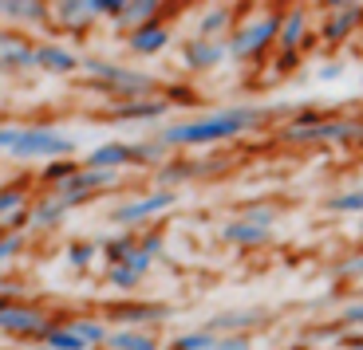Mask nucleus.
I'll list each match as a JSON object with an SVG mask.
<instances>
[{"instance_id": "obj_33", "label": "nucleus", "mask_w": 363, "mask_h": 350, "mask_svg": "<svg viewBox=\"0 0 363 350\" xmlns=\"http://www.w3.org/2000/svg\"><path fill=\"white\" fill-rule=\"evenodd\" d=\"M12 248H16L12 240H9V244H0V260H9V256H12Z\"/></svg>"}, {"instance_id": "obj_13", "label": "nucleus", "mask_w": 363, "mask_h": 350, "mask_svg": "<svg viewBox=\"0 0 363 350\" xmlns=\"http://www.w3.org/2000/svg\"><path fill=\"white\" fill-rule=\"evenodd\" d=\"M166 40H170V32H166V28H158V24H143V28L135 32V36H130V47H135V52H143V55H150V52H162Z\"/></svg>"}, {"instance_id": "obj_34", "label": "nucleus", "mask_w": 363, "mask_h": 350, "mask_svg": "<svg viewBox=\"0 0 363 350\" xmlns=\"http://www.w3.org/2000/svg\"><path fill=\"white\" fill-rule=\"evenodd\" d=\"M359 228H363V221H359Z\"/></svg>"}, {"instance_id": "obj_17", "label": "nucleus", "mask_w": 363, "mask_h": 350, "mask_svg": "<svg viewBox=\"0 0 363 350\" xmlns=\"http://www.w3.org/2000/svg\"><path fill=\"white\" fill-rule=\"evenodd\" d=\"M170 350H218V334L198 331V334H182L170 342Z\"/></svg>"}, {"instance_id": "obj_7", "label": "nucleus", "mask_w": 363, "mask_h": 350, "mask_svg": "<svg viewBox=\"0 0 363 350\" xmlns=\"http://www.w3.org/2000/svg\"><path fill=\"white\" fill-rule=\"evenodd\" d=\"M138 158H146V150H138V146H127V142H111V146H99V150L87 158L91 170H115V165H127V162H138Z\"/></svg>"}, {"instance_id": "obj_24", "label": "nucleus", "mask_w": 363, "mask_h": 350, "mask_svg": "<svg viewBox=\"0 0 363 350\" xmlns=\"http://www.w3.org/2000/svg\"><path fill=\"white\" fill-rule=\"evenodd\" d=\"M218 350H249L245 334H218Z\"/></svg>"}, {"instance_id": "obj_23", "label": "nucleus", "mask_w": 363, "mask_h": 350, "mask_svg": "<svg viewBox=\"0 0 363 350\" xmlns=\"http://www.w3.org/2000/svg\"><path fill=\"white\" fill-rule=\"evenodd\" d=\"M115 16H130V20L155 16V4H115Z\"/></svg>"}, {"instance_id": "obj_12", "label": "nucleus", "mask_w": 363, "mask_h": 350, "mask_svg": "<svg viewBox=\"0 0 363 350\" xmlns=\"http://www.w3.org/2000/svg\"><path fill=\"white\" fill-rule=\"evenodd\" d=\"M0 327H9V331H44V319L36 311H24V307H0Z\"/></svg>"}, {"instance_id": "obj_18", "label": "nucleus", "mask_w": 363, "mask_h": 350, "mask_svg": "<svg viewBox=\"0 0 363 350\" xmlns=\"http://www.w3.org/2000/svg\"><path fill=\"white\" fill-rule=\"evenodd\" d=\"M328 209H332V213H363V185L347 189V193H340V197H332Z\"/></svg>"}, {"instance_id": "obj_32", "label": "nucleus", "mask_w": 363, "mask_h": 350, "mask_svg": "<svg viewBox=\"0 0 363 350\" xmlns=\"http://www.w3.org/2000/svg\"><path fill=\"white\" fill-rule=\"evenodd\" d=\"M340 346H344V350H363V334H347Z\"/></svg>"}, {"instance_id": "obj_29", "label": "nucleus", "mask_w": 363, "mask_h": 350, "mask_svg": "<svg viewBox=\"0 0 363 350\" xmlns=\"http://www.w3.org/2000/svg\"><path fill=\"white\" fill-rule=\"evenodd\" d=\"M91 256H95V248H91V244H75V248H72V264H87Z\"/></svg>"}, {"instance_id": "obj_28", "label": "nucleus", "mask_w": 363, "mask_h": 350, "mask_svg": "<svg viewBox=\"0 0 363 350\" xmlns=\"http://www.w3.org/2000/svg\"><path fill=\"white\" fill-rule=\"evenodd\" d=\"M340 319H344L347 327H363V303H352L344 315H340Z\"/></svg>"}, {"instance_id": "obj_2", "label": "nucleus", "mask_w": 363, "mask_h": 350, "mask_svg": "<svg viewBox=\"0 0 363 350\" xmlns=\"http://www.w3.org/2000/svg\"><path fill=\"white\" fill-rule=\"evenodd\" d=\"M0 150H12V158H64L75 142L55 130H0Z\"/></svg>"}, {"instance_id": "obj_14", "label": "nucleus", "mask_w": 363, "mask_h": 350, "mask_svg": "<svg viewBox=\"0 0 363 350\" xmlns=\"http://www.w3.org/2000/svg\"><path fill=\"white\" fill-rule=\"evenodd\" d=\"M36 63H40V67H48V71H75V67H79V59L67 55L64 47H40Z\"/></svg>"}, {"instance_id": "obj_22", "label": "nucleus", "mask_w": 363, "mask_h": 350, "mask_svg": "<svg viewBox=\"0 0 363 350\" xmlns=\"http://www.w3.org/2000/svg\"><path fill=\"white\" fill-rule=\"evenodd\" d=\"M72 331H75V334H79V339H83V342H87V346H91V342H103V339H107V331H103V327H99V323H75V327H72Z\"/></svg>"}, {"instance_id": "obj_5", "label": "nucleus", "mask_w": 363, "mask_h": 350, "mask_svg": "<svg viewBox=\"0 0 363 350\" xmlns=\"http://www.w3.org/2000/svg\"><path fill=\"white\" fill-rule=\"evenodd\" d=\"M87 71H95L99 79H107L111 87L127 91V95H146L155 87L150 75H138V71H123V67H111V63H99V59H87Z\"/></svg>"}, {"instance_id": "obj_16", "label": "nucleus", "mask_w": 363, "mask_h": 350, "mask_svg": "<svg viewBox=\"0 0 363 350\" xmlns=\"http://www.w3.org/2000/svg\"><path fill=\"white\" fill-rule=\"evenodd\" d=\"M304 28H308V16H304V12H292V16L281 24V36H277V40H281V44L292 52V47L304 40Z\"/></svg>"}, {"instance_id": "obj_10", "label": "nucleus", "mask_w": 363, "mask_h": 350, "mask_svg": "<svg viewBox=\"0 0 363 350\" xmlns=\"http://www.w3.org/2000/svg\"><path fill=\"white\" fill-rule=\"evenodd\" d=\"M229 47L225 44H213V40H198V44L186 47V63L190 67H218L221 59H225Z\"/></svg>"}, {"instance_id": "obj_4", "label": "nucleus", "mask_w": 363, "mask_h": 350, "mask_svg": "<svg viewBox=\"0 0 363 350\" xmlns=\"http://www.w3.org/2000/svg\"><path fill=\"white\" fill-rule=\"evenodd\" d=\"M281 36V20L277 16H264V20H257V24H249V28H241L237 36H229V52L233 55H257L269 40H277Z\"/></svg>"}, {"instance_id": "obj_27", "label": "nucleus", "mask_w": 363, "mask_h": 350, "mask_svg": "<svg viewBox=\"0 0 363 350\" xmlns=\"http://www.w3.org/2000/svg\"><path fill=\"white\" fill-rule=\"evenodd\" d=\"M340 276H363V252H359V256H352V260L340 264Z\"/></svg>"}, {"instance_id": "obj_20", "label": "nucleus", "mask_w": 363, "mask_h": 350, "mask_svg": "<svg viewBox=\"0 0 363 350\" xmlns=\"http://www.w3.org/2000/svg\"><path fill=\"white\" fill-rule=\"evenodd\" d=\"M166 115V103H135V107H123L118 118H158Z\"/></svg>"}, {"instance_id": "obj_1", "label": "nucleus", "mask_w": 363, "mask_h": 350, "mask_svg": "<svg viewBox=\"0 0 363 350\" xmlns=\"http://www.w3.org/2000/svg\"><path fill=\"white\" fill-rule=\"evenodd\" d=\"M261 110L253 107H237V110H221V115H206L194 122H178L162 130V142L170 146H209V142H225V138L245 134L249 126H257Z\"/></svg>"}, {"instance_id": "obj_26", "label": "nucleus", "mask_w": 363, "mask_h": 350, "mask_svg": "<svg viewBox=\"0 0 363 350\" xmlns=\"http://www.w3.org/2000/svg\"><path fill=\"white\" fill-rule=\"evenodd\" d=\"M111 284H118V288H130V284H138V276H135V272H127V268H118V264H115V268H111Z\"/></svg>"}, {"instance_id": "obj_19", "label": "nucleus", "mask_w": 363, "mask_h": 350, "mask_svg": "<svg viewBox=\"0 0 363 350\" xmlns=\"http://www.w3.org/2000/svg\"><path fill=\"white\" fill-rule=\"evenodd\" d=\"M48 346L52 350H87V342H83L75 331H52L48 334Z\"/></svg>"}, {"instance_id": "obj_25", "label": "nucleus", "mask_w": 363, "mask_h": 350, "mask_svg": "<svg viewBox=\"0 0 363 350\" xmlns=\"http://www.w3.org/2000/svg\"><path fill=\"white\" fill-rule=\"evenodd\" d=\"M0 12H9V16H40V4H0Z\"/></svg>"}, {"instance_id": "obj_8", "label": "nucleus", "mask_w": 363, "mask_h": 350, "mask_svg": "<svg viewBox=\"0 0 363 350\" xmlns=\"http://www.w3.org/2000/svg\"><path fill=\"white\" fill-rule=\"evenodd\" d=\"M261 323H264V311H225V315H213L206 331H209V334H218V331L241 334V331H249V327H261Z\"/></svg>"}, {"instance_id": "obj_31", "label": "nucleus", "mask_w": 363, "mask_h": 350, "mask_svg": "<svg viewBox=\"0 0 363 350\" xmlns=\"http://www.w3.org/2000/svg\"><path fill=\"white\" fill-rule=\"evenodd\" d=\"M344 75V67L340 63H332V67H320V79H340Z\"/></svg>"}, {"instance_id": "obj_6", "label": "nucleus", "mask_w": 363, "mask_h": 350, "mask_svg": "<svg viewBox=\"0 0 363 350\" xmlns=\"http://www.w3.org/2000/svg\"><path fill=\"white\" fill-rule=\"evenodd\" d=\"M170 205H174V193H150V197H138V201H130V205H118L115 221L135 225V221H146L150 213H162V209H170Z\"/></svg>"}, {"instance_id": "obj_21", "label": "nucleus", "mask_w": 363, "mask_h": 350, "mask_svg": "<svg viewBox=\"0 0 363 350\" xmlns=\"http://www.w3.org/2000/svg\"><path fill=\"white\" fill-rule=\"evenodd\" d=\"M229 20V8H213L206 12V20H201V36H213V32H221V24Z\"/></svg>"}, {"instance_id": "obj_3", "label": "nucleus", "mask_w": 363, "mask_h": 350, "mask_svg": "<svg viewBox=\"0 0 363 350\" xmlns=\"http://www.w3.org/2000/svg\"><path fill=\"white\" fill-rule=\"evenodd\" d=\"M359 134L363 122H344V118H296L292 126H284L289 142H347Z\"/></svg>"}, {"instance_id": "obj_11", "label": "nucleus", "mask_w": 363, "mask_h": 350, "mask_svg": "<svg viewBox=\"0 0 363 350\" xmlns=\"http://www.w3.org/2000/svg\"><path fill=\"white\" fill-rule=\"evenodd\" d=\"M221 236H225V240H233V244H261L264 236H269V228L253 225L249 216H237V221H229V225L221 228Z\"/></svg>"}, {"instance_id": "obj_9", "label": "nucleus", "mask_w": 363, "mask_h": 350, "mask_svg": "<svg viewBox=\"0 0 363 350\" xmlns=\"http://www.w3.org/2000/svg\"><path fill=\"white\" fill-rule=\"evenodd\" d=\"M363 8H355V4H340V8H332V20L324 24V40L328 44H336V40H344L347 32H352V24H359Z\"/></svg>"}, {"instance_id": "obj_30", "label": "nucleus", "mask_w": 363, "mask_h": 350, "mask_svg": "<svg viewBox=\"0 0 363 350\" xmlns=\"http://www.w3.org/2000/svg\"><path fill=\"white\" fill-rule=\"evenodd\" d=\"M20 197H24L20 189H12V193H0V213H4V209H12V205H20Z\"/></svg>"}, {"instance_id": "obj_15", "label": "nucleus", "mask_w": 363, "mask_h": 350, "mask_svg": "<svg viewBox=\"0 0 363 350\" xmlns=\"http://www.w3.org/2000/svg\"><path fill=\"white\" fill-rule=\"evenodd\" d=\"M107 342L115 350H158V342L150 339V334H138V331H118V334H111Z\"/></svg>"}]
</instances>
